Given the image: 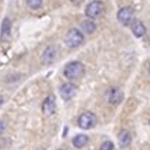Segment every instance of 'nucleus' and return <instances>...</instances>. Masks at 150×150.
<instances>
[{
	"mask_svg": "<svg viewBox=\"0 0 150 150\" xmlns=\"http://www.w3.org/2000/svg\"><path fill=\"white\" fill-rule=\"evenodd\" d=\"M145 30H146V28H145V26L141 21H134L132 22V25H131V32L134 33L135 36H137V38L143 36L145 34Z\"/></svg>",
	"mask_w": 150,
	"mask_h": 150,
	"instance_id": "obj_12",
	"label": "nucleus"
},
{
	"mask_svg": "<svg viewBox=\"0 0 150 150\" xmlns=\"http://www.w3.org/2000/svg\"><path fill=\"white\" fill-rule=\"evenodd\" d=\"M134 15H135V12L131 7L129 6H125V7H122L118 12H117V20L123 25V26H128L134 20Z\"/></svg>",
	"mask_w": 150,
	"mask_h": 150,
	"instance_id": "obj_5",
	"label": "nucleus"
},
{
	"mask_svg": "<svg viewBox=\"0 0 150 150\" xmlns=\"http://www.w3.org/2000/svg\"><path fill=\"white\" fill-rule=\"evenodd\" d=\"M56 48L54 46H48L43 53H42V62L45 64H50L55 61V57H56Z\"/></svg>",
	"mask_w": 150,
	"mask_h": 150,
	"instance_id": "obj_9",
	"label": "nucleus"
},
{
	"mask_svg": "<svg viewBox=\"0 0 150 150\" xmlns=\"http://www.w3.org/2000/svg\"><path fill=\"white\" fill-rule=\"evenodd\" d=\"M114 149H115V146H114V143L111 141H105L100 146V150H114Z\"/></svg>",
	"mask_w": 150,
	"mask_h": 150,
	"instance_id": "obj_16",
	"label": "nucleus"
},
{
	"mask_svg": "<svg viewBox=\"0 0 150 150\" xmlns=\"http://www.w3.org/2000/svg\"><path fill=\"white\" fill-rule=\"evenodd\" d=\"M55 108H56V103H55V97L53 95H48L43 103H42V111L46 116H50L54 114L55 111Z\"/></svg>",
	"mask_w": 150,
	"mask_h": 150,
	"instance_id": "obj_8",
	"label": "nucleus"
},
{
	"mask_svg": "<svg viewBox=\"0 0 150 150\" xmlns=\"http://www.w3.org/2000/svg\"><path fill=\"white\" fill-rule=\"evenodd\" d=\"M96 123H97V117L91 111H84L77 118L79 127L81 129H84V130H88V129L94 128L96 125Z\"/></svg>",
	"mask_w": 150,
	"mask_h": 150,
	"instance_id": "obj_2",
	"label": "nucleus"
},
{
	"mask_svg": "<svg viewBox=\"0 0 150 150\" xmlns=\"http://www.w3.org/2000/svg\"><path fill=\"white\" fill-rule=\"evenodd\" d=\"M118 143L122 148H125L131 143V134H130L129 130L122 129L118 132Z\"/></svg>",
	"mask_w": 150,
	"mask_h": 150,
	"instance_id": "obj_10",
	"label": "nucleus"
},
{
	"mask_svg": "<svg viewBox=\"0 0 150 150\" xmlns=\"http://www.w3.org/2000/svg\"><path fill=\"white\" fill-rule=\"evenodd\" d=\"M148 70H149V74H150V64H149V68H148Z\"/></svg>",
	"mask_w": 150,
	"mask_h": 150,
	"instance_id": "obj_20",
	"label": "nucleus"
},
{
	"mask_svg": "<svg viewBox=\"0 0 150 150\" xmlns=\"http://www.w3.org/2000/svg\"><path fill=\"white\" fill-rule=\"evenodd\" d=\"M59 90H60L61 97H62L64 101H68V100L73 98V97L76 95V93H77V87H76L75 84L70 83V82H66V83L61 84V87H60Z\"/></svg>",
	"mask_w": 150,
	"mask_h": 150,
	"instance_id": "obj_6",
	"label": "nucleus"
},
{
	"mask_svg": "<svg viewBox=\"0 0 150 150\" xmlns=\"http://www.w3.org/2000/svg\"><path fill=\"white\" fill-rule=\"evenodd\" d=\"M70 1H71L73 4H75V5H80V4H81L83 0H70Z\"/></svg>",
	"mask_w": 150,
	"mask_h": 150,
	"instance_id": "obj_18",
	"label": "nucleus"
},
{
	"mask_svg": "<svg viewBox=\"0 0 150 150\" xmlns=\"http://www.w3.org/2000/svg\"><path fill=\"white\" fill-rule=\"evenodd\" d=\"M104 12V6L102 4V1L100 0H94L91 2H89L86 7V15L93 20V19H97L100 18Z\"/></svg>",
	"mask_w": 150,
	"mask_h": 150,
	"instance_id": "obj_3",
	"label": "nucleus"
},
{
	"mask_svg": "<svg viewBox=\"0 0 150 150\" xmlns=\"http://www.w3.org/2000/svg\"><path fill=\"white\" fill-rule=\"evenodd\" d=\"M88 142H89V137L86 134H79L73 138V145L77 149L83 148L84 145H87Z\"/></svg>",
	"mask_w": 150,
	"mask_h": 150,
	"instance_id": "obj_11",
	"label": "nucleus"
},
{
	"mask_svg": "<svg viewBox=\"0 0 150 150\" xmlns=\"http://www.w3.org/2000/svg\"><path fill=\"white\" fill-rule=\"evenodd\" d=\"M63 75L68 80H79L84 75V66L79 61H71L64 66Z\"/></svg>",
	"mask_w": 150,
	"mask_h": 150,
	"instance_id": "obj_1",
	"label": "nucleus"
},
{
	"mask_svg": "<svg viewBox=\"0 0 150 150\" xmlns=\"http://www.w3.org/2000/svg\"><path fill=\"white\" fill-rule=\"evenodd\" d=\"M11 20L8 18H5L4 21H2V25H1V40L5 41L9 38L11 35Z\"/></svg>",
	"mask_w": 150,
	"mask_h": 150,
	"instance_id": "obj_13",
	"label": "nucleus"
},
{
	"mask_svg": "<svg viewBox=\"0 0 150 150\" xmlns=\"http://www.w3.org/2000/svg\"><path fill=\"white\" fill-rule=\"evenodd\" d=\"M2 102H4V98H2V96H0V105L2 104Z\"/></svg>",
	"mask_w": 150,
	"mask_h": 150,
	"instance_id": "obj_19",
	"label": "nucleus"
},
{
	"mask_svg": "<svg viewBox=\"0 0 150 150\" xmlns=\"http://www.w3.org/2000/svg\"><path fill=\"white\" fill-rule=\"evenodd\" d=\"M26 1H27L28 7L32 9H38L42 5V0H26Z\"/></svg>",
	"mask_w": 150,
	"mask_h": 150,
	"instance_id": "obj_15",
	"label": "nucleus"
},
{
	"mask_svg": "<svg viewBox=\"0 0 150 150\" xmlns=\"http://www.w3.org/2000/svg\"><path fill=\"white\" fill-rule=\"evenodd\" d=\"M81 28H82L86 33L91 34V33H94V32H95L96 26H95V23H94V21H93V20L87 19V20H83V21L81 22Z\"/></svg>",
	"mask_w": 150,
	"mask_h": 150,
	"instance_id": "obj_14",
	"label": "nucleus"
},
{
	"mask_svg": "<svg viewBox=\"0 0 150 150\" xmlns=\"http://www.w3.org/2000/svg\"><path fill=\"white\" fill-rule=\"evenodd\" d=\"M149 124H150V122H149Z\"/></svg>",
	"mask_w": 150,
	"mask_h": 150,
	"instance_id": "obj_22",
	"label": "nucleus"
},
{
	"mask_svg": "<svg viewBox=\"0 0 150 150\" xmlns=\"http://www.w3.org/2000/svg\"><path fill=\"white\" fill-rule=\"evenodd\" d=\"M59 150H63V149H59Z\"/></svg>",
	"mask_w": 150,
	"mask_h": 150,
	"instance_id": "obj_21",
	"label": "nucleus"
},
{
	"mask_svg": "<svg viewBox=\"0 0 150 150\" xmlns=\"http://www.w3.org/2000/svg\"><path fill=\"white\" fill-rule=\"evenodd\" d=\"M83 42V34L77 28H71L66 35V43L69 48H76Z\"/></svg>",
	"mask_w": 150,
	"mask_h": 150,
	"instance_id": "obj_4",
	"label": "nucleus"
},
{
	"mask_svg": "<svg viewBox=\"0 0 150 150\" xmlns=\"http://www.w3.org/2000/svg\"><path fill=\"white\" fill-rule=\"evenodd\" d=\"M123 100V91L117 88V87H112L109 89V91L107 93V101L110 103V104H118L121 103Z\"/></svg>",
	"mask_w": 150,
	"mask_h": 150,
	"instance_id": "obj_7",
	"label": "nucleus"
},
{
	"mask_svg": "<svg viewBox=\"0 0 150 150\" xmlns=\"http://www.w3.org/2000/svg\"><path fill=\"white\" fill-rule=\"evenodd\" d=\"M5 129H6V127H5L4 122H2V121H0V134H1V132H4V131H5Z\"/></svg>",
	"mask_w": 150,
	"mask_h": 150,
	"instance_id": "obj_17",
	"label": "nucleus"
}]
</instances>
